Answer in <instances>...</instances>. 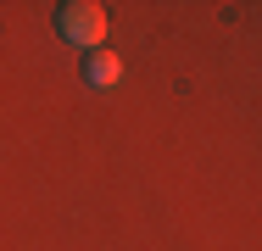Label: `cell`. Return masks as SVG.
Segmentation results:
<instances>
[{"label": "cell", "instance_id": "obj_1", "mask_svg": "<svg viewBox=\"0 0 262 251\" xmlns=\"http://www.w3.org/2000/svg\"><path fill=\"white\" fill-rule=\"evenodd\" d=\"M56 28H61L67 45L101 50V39H106V11H101V6H90V0H67V6H56Z\"/></svg>", "mask_w": 262, "mask_h": 251}, {"label": "cell", "instance_id": "obj_2", "mask_svg": "<svg viewBox=\"0 0 262 251\" xmlns=\"http://www.w3.org/2000/svg\"><path fill=\"white\" fill-rule=\"evenodd\" d=\"M117 78H123V61H117L112 50H90V56H84V84L106 90V84H117Z\"/></svg>", "mask_w": 262, "mask_h": 251}]
</instances>
